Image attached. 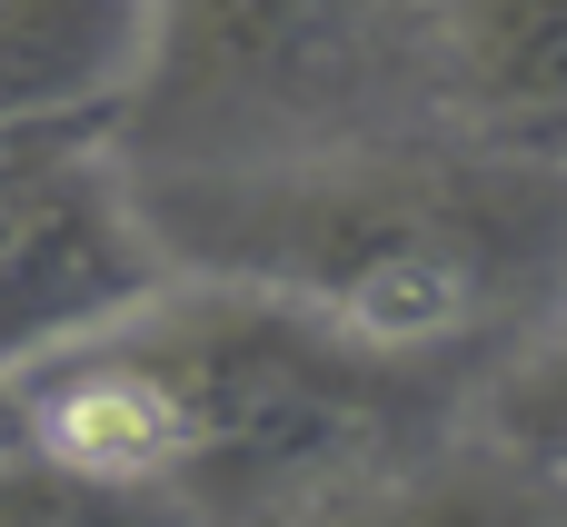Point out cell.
<instances>
[{"label": "cell", "instance_id": "cell-7", "mask_svg": "<svg viewBox=\"0 0 567 527\" xmlns=\"http://www.w3.org/2000/svg\"><path fill=\"white\" fill-rule=\"evenodd\" d=\"M488 438H498V458H518V468H538V478H567V309L548 339H528L508 369H498V389H488Z\"/></svg>", "mask_w": 567, "mask_h": 527}, {"label": "cell", "instance_id": "cell-4", "mask_svg": "<svg viewBox=\"0 0 567 527\" xmlns=\"http://www.w3.org/2000/svg\"><path fill=\"white\" fill-rule=\"evenodd\" d=\"M169 289L140 189L70 149H20L0 169V369H30Z\"/></svg>", "mask_w": 567, "mask_h": 527}, {"label": "cell", "instance_id": "cell-3", "mask_svg": "<svg viewBox=\"0 0 567 527\" xmlns=\"http://www.w3.org/2000/svg\"><path fill=\"white\" fill-rule=\"evenodd\" d=\"M159 399L169 428V478L189 498H299L349 458L399 448L409 428V359H379L339 339L329 319L239 289V279H189L150 289L130 319L100 329Z\"/></svg>", "mask_w": 567, "mask_h": 527}, {"label": "cell", "instance_id": "cell-6", "mask_svg": "<svg viewBox=\"0 0 567 527\" xmlns=\"http://www.w3.org/2000/svg\"><path fill=\"white\" fill-rule=\"evenodd\" d=\"M150 50V0H0V140L120 120Z\"/></svg>", "mask_w": 567, "mask_h": 527}, {"label": "cell", "instance_id": "cell-1", "mask_svg": "<svg viewBox=\"0 0 567 527\" xmlns=\"http://www.w3.org/2000/svg\"><path fill=\"white\" fill-rule=\"evenodd\" d=\"M130 189L179 279L269 289L409 369H439L567 269V169L449 149V130Z\"/></svg>", "mask_w": 567, "mask_h": 527}, {"label": "cell", "instance_id": "cell-5", "mask_svg": "<svg viewBox=\"0 0 567 527\" xmlns=\"http://www.w3.org/2000/svg\"><path fill=\"white\" fill-rule=\"evenodd\" d=\"M419 40L449 140L567 169V0H419Z\"/></svg>", "mask_w": 567, "mask_h": 527}, {"label": "cell", "instance_id": "cell-8", "mask_svg": "<svg viewBox=\"0 0 567 527\" xmlns=\"http://www.w3.org/2000/svg\"><path fill=\"white\" fill-rule=\"evenodd\" d=\"M558 498H567V478H558Z\"/></svg>", "mask_w": 567, "mask_h": 527}, {"label": "cell", "instance_id": "cell-2", "mask_svg": "<svg viewBox=\"0 0 567 527\" xmlns=\"http://www.w3.org/2000/svg\"><path fill=\"white\" fill-rule=\"evenodd\" d=\"M409 130H439L419 0H150L120 169L209 179Z\"/></svg>", "mask_w": 567, "mask_h": 527}]
</instances>
